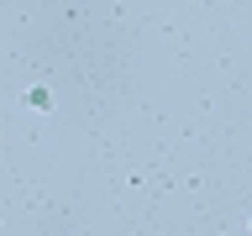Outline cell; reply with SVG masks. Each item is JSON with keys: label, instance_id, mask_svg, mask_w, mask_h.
I'll use <instances>...</instances> for the list:
<instances>
[{"label": "cell", "instance_id": "1", "mask_svg": "<svg viewBox=\"0 0 252 236\" xmlns=\"http://www.w3.org/2000/svg\"><path fill=\"white\" fill-rule=\"evenodd\" d=\"M27 105H37V110H47V105H53V94H47L42 84H37V89H27Z\"/></svg>", "mask_w": 252, "mask_h": 236}]
</instances>
